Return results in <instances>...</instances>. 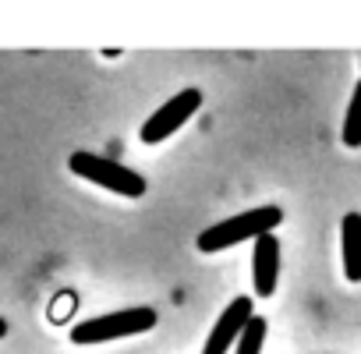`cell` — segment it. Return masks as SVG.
<instances>
[{"instance_id":"obj_1","label":"cell","mask_w":361,"mask_h":354,"mask_svg":"<svg viewBox=\"0 0 361 354\" xmlns=\"http://www.w3.org/2000/svg\"><path fill=\"white\" fill-rule=\"evenodd\" d=\"M283 224V209L280 206H252L238 216H227L213 227H206L199 238H195V248L213 255V252H224V248H234L241 241H259L262 234H273L276 227Z\"/></svg>"},{"instance_id":"obj_6","label":"cell","mask_w":361,"mask_h":354,"mask_svg":"<svg viewBox=\"0 0 361 354\" xmlns=\"http://www.w3.org/2000/svg\"><path fill=\"white\" fill-rule=\"evenodd\" d=\"M280 283V241L276 234H262L252 248V287L255 298H273Z\"/></svg>"},{"instance_id":"obj_3","label":"cell","mask_w":361,"mask_h":354,"mask_svg":"<svg viewBox=\"0 0 361 354\" xmlns=\"http://www.w3.org/2000/svg\"><path fill=\"white\" fill-rule=\"evenodd\" d=\"M68 170L82 181L103 188V192H114V195H124V199H142L145 195V177L110 156H99V152H89V149H75L68 156Z\"/></svg>"},{"instance_id":"obj_5","label":"cell","mask_w":361,"mask_h":354,"mask_svg":"<svg viewBox=\"0 0 361 354\" xmlns=\"http://www.w3.org/2000/svg\"><path fill=\"white\" fill-rule=\"evenodd\" d=\"M252 315H255L252 298H248V294L234 298V301L220 312V319L213 322V329H209V336H206L202 354H231V350H234V343H238V336H241V329H245V322H248Z\"/></svg>"},{"instance_id":"obj_7","label":"cell","mask_w":361,"mask_h":354,"mask_svg":"<svg viewBox=\"0 0 361 354\" xmlns=\"http://www.w3.org/2000/svg\"><path fill=\"white\" fill-rule=\"evenodd\" d=\"M340 259L343 276L350 283H361V213H347L340 220Z\"/></svg>"},{"instance_id":"obj_4","label":"cell","mask_w":361,"mask_h":354,"mask_svg":"<svg viewBox=\"0 0 361 354\" xmlns=\"http://www.w3.org/2000/svg\"><path fill=\"white\" fill-rule=\"evenodd\" d=\"M199 106H202V89H180V92L170 96L159 110H152L149 121H142L138 138H142L145 145L166 142L173 131H180V128H185V124L199 114Z\"/></svg>"},{"instance_id":"obj_10","label":"cell","mask_w":361,"mask_h":354,"mask_svg":"<svg viewBox=\"0 0 361 354\" xmlns=\"http://www.w3.org/2000/svg\"><path fill=\"white\" fill-rule=\"evenodd\" d=\"M0 336H8V319L0 315Z\"/></svg>"},{"instance_id":"obj_8","label":"cell","mask_w":361,"mask_h":354,"mask_svg":"<svg viewBox=\"0 0 361 354\" xmlns=\"http://www.w3.org/2000/svg\"><path fill=\"white\" fill-rule=\"evenodd\" d=\"M343 145L347 149H361V78L350 92V103H347V114H343V131H340Z\"/></svg>"},{"instance_id":"obj_9","label":"cell","mask_w":361,"mask_h":354,"mask_svg":"<svg viewBox=\"0 0 361 354\" xmlns=\"http://www.w3.org/2000/svg\"><path fill=\"white\" fill-rule=\"evenodd\" d=\"M266 333H269V322L262 315H252L234 343V354H262V343H266Z\"/></svg>"},{"instance_id":"obj_2","label":"cell","mask_w":361,"mask_h":354,"mask_svg":"<svg viewBox=\"0 0 361 354\" xmlns=\"http://www.w3.org/2000/svg\"><path fill=\"white\" fill-rule=\"evenodd\" d=\"M156 322H159V315L149 305L117 308V312H103V315H92V319H78L71 326V343H78V347H99V343H110V340L149 333V329H156Z\"/></svg>"}]
</instances>
